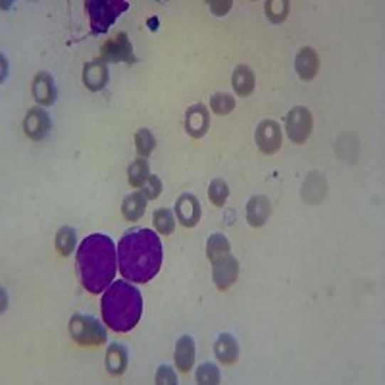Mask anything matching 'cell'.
I'll list each match as a JSON object with an SVG mask.
<instances>
[{"mask_svg":"<svg viewBox=\"0 0 385 385\" xmlns=\"http://www.w3.org/2000/svg\"><path fill=\"white\" fill-rule=\"evenodd\" d=\"M152 223H154L158 233H162V236H172L176 229V220L168 209H158L152 216Z\"/></svg>","mask_w":385,"mask_h":385,"instance_id":"cell-25","label":"cell"},{"mask_svg":"<svg viewBox=\"0 0 385 385\" xmlns=\"http://www.w3.org/2000/svg\"><path fill=\"white\" fill-rule=\"evenodd\" d=\"M144 196H147V201H154L157 196H160L162 193V181H160V177L158 176H149L147 183L143 185V191H141Z\"/></svg>","mask_w":385,"mask_h":385,"instance_id":"cell-31","label":"cell"},{"mask_svg":"<svg viewBox=\"0 0 385 385\" xmlns=\"http://www.w3.org/2000/svg\"><path fill=\"white\" fill-rule=\"evenodd\" d=\"M256 144L264 154H275L281 149V130L275 120H262L256 127Z\"/></svg>","mask_w":385,"mask_h":385,"instance_id":"cell-9","label":"cell"},{"mask_svg":"<svg viewBox=\"0 0 385 385\" xmlns=\"http://www.w3.org/2000/svg\"><path fill=\"white\" fill-rule=\"evenodd\" d=\"M85 8L91 16L93 35H102L130 8V2H125V0H118V2L116 0H87Z\"/></svg>","mask_w":385,"mask_h":385,"instance_id":"cell-4","label":"cell"},{"mask_svg":"<svg viewBox=\"0 0 385 385\" xmlns=\"http://www.w3.org/2000/svg\"><path fill=\"white\" fill-rule=\"evenodd\" d=\"M102 320L110 329L127 333L137 326L143 314V297L137 288L124 280L114 281L102 295Z\"/></svg>","mask_w":385,"mask_h":385,"instance_id":"cell-3","label":"cell"},{"mask_svg":"<svg viewBox=\"0 0 385 385\" xmlns=\"http://www.w3.org/2000/svg\"><path fill=\"white\" fill-rule=\"evenodd\" d=\"M127 176H130V183L133 187H143L150 176L149 162H147L144 158H137L135 162H131Z\"/></svg>","mask_w":385,"mask_h":385,"instance_id":"cell-24","label":"cell"},{"mask_svg":"<svg viewBox=\"0 0 385 385\" xmlns=\"http://www.w3.org/2000/svg\"><path fill=\"white\" fill-rule=\"evenodd\" d=\"M231 253V245H229L228 237L223 233H212L206 241V256H209L210 262L218 260L222 256L229 255Z\"/></svg>","mask_w":385,"mask_h":385,"instance_id":"cell-22","label":"cell"},{"mask_svg":"<svg viewBox=\"0 0 385 385\" xmlns=\"http://www.w3.org/2000/svg\"><path fill=\"white\" fill-rule=\"evenodd\" d=\"M210 127L209 108L204 105H193L185 112V130L193 139H201L206 135Z\"/></svg>","mask_w":385,"mask_h":385,"instance_id":"cell-12","label":"cell"},{"mask_svg":"<svg viewBox=\"0 0 385 385\" xmlns=\"http://www.w3.org/2000/svg\"><path fill=\"white\" fill-rule=\"evenodd\" d=\"M231 83H233V89H236V93L239 97H248L250 93L255 91L256 85L255 72H253L247 64H239L236 70H233Z\"/></svg>","mask_w":385,"mask_h":385,"instance_id":"cell-19","label":"cell"},{"mask_svg":"<svg viewBox=\"0 0 385 385\" xmlns=\"http://www.w3.org/2000/svg\"><path fill=\"white\" fill-rule=\"evenodd\" d=\"M237 275H239V262L236 260V256L226 255L212 262V278L220 291L231 288L237 281Z\"/></svg>","mask_w":385,"mask_h":385,"instance_id":"cell-8","label":"cell"},{"mask_svg":"<svg viewBox=\"0 0 385 385\" xmlns=\"http://www.w3.org/2000/svg\"><path fill=\"white\" fill-rule=\"evenodd\" d=\"M318 68H320V58H318L316 51H312L310 46L300 48L297 58H295V70L299 73V78L305 79V81H310V79L316 78Z\"/></svg>","mask_w":385,"mask_h":385,"instance_id":"cell-14","label":"cell"},{"mask_svg":"<svg viewBox=\"0 0 385 385\" xmlns=\"http://www.w3.org/2000/svg\"><path fill=\"white\" fill-rule=\"evenodd\" d=\"M210 10L216 14V16H223V14L229 12L231 8V2H209Z\"/></svg>","mask_w":385,"mask_h":385,"instance_id":"cell-33","label":"cell"},{"mask_svg":"<svg viewBox=\"0 0 385 385\" xmlns=\"http://www.w3.org/2000/svg\"><path fill=\"white\" fill-rule=\"evenodd\" d=\"M209 196L214 206H223V204L228 203V196H229L228 183L223 181V179H214V181L210 183Z\"/></svg>","mask_w":385,"mask_h":385,"instance_id":"cell-30","label":"cell"},{"mask_svg":"<svg viewBox=\"0 0 385 385\" xmlns=\"http://www.w3.org/2000/svg\"><path fill=\"white\" fill-rule=\"evenodd\" d=\"M83 83L89 91H100L108 83V68L102 60H93L83 68Z\"/></svg>","mask_w":385,"mask_h":385,"instance_id":"cell-15","label":"cell"},{"mask_svg":"<svg viewBox=\"0 0 385 385\" xmlns=\"http://www.w3.org/2000/svg\"><path fill=\"white\" fill-rule=\"evenodd\" d=\"M196 381L201 385H216L220 384V370L212 362H204L196 368Z\"/></svg>","mask_w":385,"mask_h":385,"instance_id":"cell-29","label":"cell"},{"mask_svg":"<svg viewBox=\"0 0 385 385\" xmlns=\"http://www.w3.org/2000/svg\"><path fill=\"white\" fill-rule=\"evenodd\" d=\"M176 214L181 226L195 228L199 220H201L203 209H201V203H199V199L193 193H183V195L177 196Z\"/></svg>","mask_w":385,"mask_h":385,"instance_id":"cell-10","label":"cell"},{"mask_svg":"<svg viewBox=\"0 0 385 385\" xmlns=\"http://www.w3.org/2000/svg\"><path fill=\"white\" fill-rule=\"evenodd\" d=\"M78 275L91 295H100L116 278V245L105 233L85 237L78 248Z\"/></svg>","mask_w":385,"mask_h":385,"instance_id":"cell-2","label":"cell"},{"mask_svg":"<svg viewBox=\"0 0 385 385\" xmlns=\"http://www.w3.org/2000/svg\"><path fill=\"white\" fill-rule=\"evenodd\" d=\"M157 384L158 385H176L177 378L174 370H172L170 366H160L157 370Z\"/></svg>","mask_w":385,"mask_h":385,"instance_id":"cell-32","label":"cell"},{"mask_svg":"<svg viewBox=\"0 0 385 385\" xmlns=\"http://www.w3.org/2000/svg\"><path fill=\"white\" fill-rule=\"evenodd\" d=\"M68 329L72 339L81 347H98L106 343L105 326L89 314H73Z\"/></svg>","mask_w":385,"mask_h":385,"instance_id":"cell-5","label":"cell"},{"mask_svg":"<svg viewBox=\"0 0 385 385\" xmlns=\"http://www.w3.org/2000/svg\"><path fill=\"white\" fill-rule=\"evenodd\" d=\"M33 97L43 106L54 105L56 100V87H54V79L51 73L39 72L33 79Z\"/></svg>","mask_w":385,"mask_h":385,"instance_id":"cell-13","label":"cell"},{"mask_svg":"<svg viewBox=\"0 0 385 385\" xmlns=\"http://www.w3.org/2000/svg\"><path fill=\"white\" fill-rule=\"evenodd\" d=\"M214 354L222 364H233L239 359V345H237L236 337L229 333H222L214 343Z\"/></svg>","mask_w":385,"mask_h":385,"instance_id":"cell-18","label":"cell"},{"mask_svg":"<svg viewBox=\"0 0 385 385\" xmlns=\"http://www.w3.org/2000/svg\"><path fill=\"white\" fill-rule=\"evenodd\" d=\"M127 368V351L122 343H112L106 351V370L110 376H122Z\"/></svg>","mask_w":385,"mask_h":385,"instance_id":"cell-20","label":"cell"},{"mask_svg":"<svg viewBox=\"0 0 385 385\" xmlns=\"http://www.w3.org/2000/svg\"><path fill=\"white\" fill-rule=\"evenodd\" d=\"M147 196L143 193H131L124 199L122 203V214L127 222H137L139 218L144 214V209H147Z\"/></svg>","mask_w":385,"mask_h":385,"instance_id":"cell-21","label":"cell"},{"mask_svg":"<svg viewBox=\"0 0 385 385\" xmlns=\"http://www.w3.org/2000/svg\"><path fill=\"white\" fill-rule=\"evenodd\" d=\"M210 108L214 114H220V116H226L229 112L236 108V98L228 95V93H216L210 98Z\"/></svg>","mask_w":385,"mask_h":385,"instance_id":"cell-28","label":"cell"},{"mask_svg":"<svg viewBox=\"0 0 385 385\" xmlns=\"http://www.w3.org/2000/svg\"><path fill=\"white\" fill-rule=\"evenodd\" d=\"M135 147H137L139 157L149 158L154 147H157V139H154V135L149 130H139L135 133Z\"/></svg>","mask_w":385,"mask_h":385,"instance_id":"cell-27","label":"cell"},{"mask_svg":"<svg viewBox=\"0 0 385 385\" xmlns=\"http://www.w3.org/2000/svg\"><path fill=\"white\" fill-rule=\"evenodd\" d=\"M270 214H272V203H270L268 196L256 195L248 199L247 220L253 228H262Z\"/></svg>","mask_w":385,"mask_h":385,"instance_id":"cell-16","label":"cell"},{"mask_svg":"<svg viewBox=\"0 0 385 385\" xmlns=\"http://www.w3.org/2000/svg\"><path fill=\"white\" fill-rule=\"evenodd\" d=\"M75 243H78V236H75V229L70 228V226H64V228L58 229L56 233V248L62 256H70L75 248Z\"/></svg>","mask_w":385,"mask_h":385,"instance_id":"cell-23","label":"cell"},{"mask_svg":"<svg viewBox=\"0 0 385 385\" xmlns=\"http://www.w3.org/2000/svg\"><path fill=\"white\" fill-rule=\"evenodd\" d=\"M264 6H266L268 20L272 21V23H281L289 16V6L291 4H289L288 0H268Z\"/></svg>","mask_w":385,"mask_h":385,"instance_id":"cell-26","label":"cell"},{"mask_svg":"<svg viewBox=\"0 0 385 385\" xmlns=\"http://www.w3.org/2000/svg\"><path fill=\"white\" fill-rule=\"evenodd\" d=\"M23 131H26L27 137L33 139V141L45 139L48 135V131H51V118H48L46 110L35 106V108L27 112L26 120H23Z\"/></svg>","mask_w":385,"mask_h":385,"instance_id":"cell-11","label":"cell"},{"mask_svg":"<svg viewBox=\"0 0 385 385\" xmlns=\"http://www.w3.org/2000/svg\"><path fill=\"white\" fill-rule=\"evenodd\" d=\"M162 260V241L152 229L135 228L120 239L118 262L120 272L125 280L149 283L160 272Z\"/></svg>","mask_w":385,"mask_h":385,"instance_id":"cell-1","label":"cell"},{"mask_svg":"<svg viewBox=\"0 0 385 385\" xmlns=\"http://www.w3.org/2000/svg\"><path fill=\"white\" fill-rule=\"evenodd\" d=\"M285 131L288 137L297 144L307 143V139L312 133V114L305 106H295L291 108L285 118Z\"/></svg>","mask_w":385,"mask_h":385,"instance_id":"cell-6","label":"cell"},{"mask_svg":"<svg viewBox=\"0 0 385 385\" xmlns=\"http://www.w3.org/2000/svg\"><path fill=\"white\" fill-rule=\"evenodd\" d=\"M176 366L179 368V372L189 374L195 364V341L189 335H183L177 339L176 354H174Z\"/></svg>","mask_w":385,"mask_h":385,"instance_id":"cell-17","label":"cell"},{"mask_svg":"<svg viewBox=\"0 0 385 385\" xmlns=\"http://www.w3.org/2000/svg\"><path fill=\"white\" fill-rule=\"evenodd\" d=\"M100 60L102 62H127L133 64L135 56H133V46L125 33H118L114 39L106 41L102 48H100Z\"/></svg>","mask_w":385,"mask_h":385,"instance_id":"cell-7","label":"cell"}]
</instances>
